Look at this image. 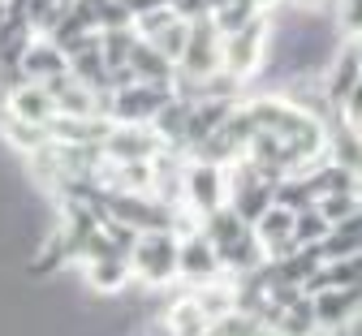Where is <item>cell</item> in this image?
Returning <instances> with one entry per match:
<instances>
[{
  "mask_svg": "<svg viewBox=\"0 0 362 336\" xmlns=\"http://www.w3.org/2000/svg\"><path fill=\"white\" fill-rule=\"evenodd\" d=\"M129 259H134V272H139L147 284H160V280H168L177 272V237L168 228H147V233L134 237Z\"/></svg>",
  "mask_w": 362,
  "mask_h": 336,
  "instance_id": "1",
  "label": "cell"
},
{
  "mask_svg": "<svg viewBox=\"0 0 362 336\" xmlns=\"http://www.w3.org/2000/svg\"><path fill=\"white\" fill-rule=\"evenodd\" d=\"M310 315H315V328H345L358 315V284L310 294Z\"/></svg>",
  "mask_w": 362,
  "mask_h": 336,
  "instance_id": "2",
  "label": "cell"
},
{
  "mask_svg": "<svg viewBox=\"0 0 362 336\" xmlns=\"http://www.w3.org/2000/svg\"><path fill=\"white\" fill-rule=\"evenodd\" d=\"M9 117H18V121H30V125H48L52 117H57V104H52V95H48V86L43 82H18L13 91H9V108H5Z\"/></svg>",
  "mask_w": 362,
  "mask_h": 336,
  "instance_id": "3",
  "label": "cell"
},
{
  "mask_svg": "<svg viewBox=\"0 0 362 336\" xmlns=\"http://www.w3.org/2000/svg\"><path fill=\"white\" fill-rule=\"evenodd\" d=\"M177 272L190 276V280H211L220 272V259H216V250H211V242H207L203 233L177 242Z\"/></svg>",
  "mask_w": 362,
  "mask_h": 336,
  "instance_id": "4",
  "label": "cell"
},
{
  "mask_svg": "<svg viewBox=\"0 0 362 336\" xmlns=\"http://www.w3.org/2000/svg\"><path fill=\"white\" fill-rule=\"evenodd\" d=\"M0 22H5V0H0Z\"/></svg>",
  "mask_w": 362,
  "mask_h": 336,
  "instance_id": "5",
  "label": "cell"
}]
</instances>
